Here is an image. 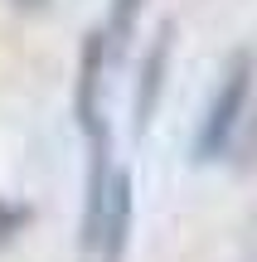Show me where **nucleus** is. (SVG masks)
<instances>
[{
    "instance_id": "obj_4",
    "label": "nucleus",
    "mask_w": 257,
    "mask_h": 262,
    "mask_svg": "<svg viewBox=\"0 0 257 262\" xmlns=\"http://www.w3.org/2000/svg\"><path fill=\"white\" fill-rule=\"evenodd\" d=\"M170 49H175V19H165L151 39V54L141 63V78H136V102H131V117H136V136H146L155 107H160V88H165V68H170Z\"/></svg>"
},
{
    "instance_id": "obj_3",
    "label": "nucleus",
    "mask_w": 257,
    "mask_h": 262,
    "mask_svg": "<svg viewBox=\"0 0 257 262\" xmlns=\"http://www.w3.org/2000/svg\"><path fill=\"white\" fill-rule=\"evenodd\" d=\"M126 238H131V175L112 170L102 189V214H97V243L92 253L102 262H122L126 257Z\"/></svg>"
},
{
    "instance_id": "obj_2",
    "label": "nucleus",
    "mask_w": 257,
    "mask_h": 262,
    "mask_svg": "<svg viewBox=\"0 0 257 262\" xmlns=\"http://www.w3.org/2000/svg\"><path fill=\"white\" fill-rule=\"evenodd\" d=\"M107 68H112L107 39H102V29H92L83 39V63H78V78H73V117L87 131V141H107V131H102V73Z\"/></svg>"
},
{
    "instance_id": "obj_5",
    "label": "nucleus",
    "mask_w": 257,
    "mask_h": 262,
    "mask_svg": "<svg viewBox=\"0 0 257 262\" xmlns=\"http://www.w3.org/2000/svg\"><path fill=\"white\" fill-rule=\"evenodd\" d=\"M136 19H141V0H112L107 5V25H102V39H107V58H122L131 49V34H136Z\"/></svg>"
},
{
    "instance_id": "obj_1",
    "label": "nucleus",
    "mask_w": 257,
    "mask_h": 262,
    "mask_svg": "<svg viewBox=\"0 0 257 262\" xmlns=\"http://www.w3.org/2000/svg\"><path fill=\"white\" fill-rule=\"evenodd\" d=\"M252 49H238L223 68V83L214 93L209 112H204V126L194 136V160H219L228 156V141L233 131L243 126V107H248V93H252Z\"/></svg>"
},
{
    "instance_id": "obj_8",
    "label": "nucleus",
    "mask_w": 257,
    "mask_h": 262,
    "mask_svg": "<svg viewBox=\"0 0 257 262\" xmlns=\"http://www.w3.org/2000/svg\"><path fill=\"white\" fill-rule=\"evenodd\" d=\"M10 5H15L19 15H39V10H49V0H10Z\"/></svg>"
},
{
    "instance_id": "obj_7",
    "label": "nucleus",
    "mask_w": 257,
    "mask_h": 262,
    "mask_svg": "<svg viewBox=\"0 0 257 262\" xmlns=\"http://www.w3.org/2000/svg\"><path fill=\"white\" fill-rule=\"evenodd\" d=\"M238 170H257V112H252V122L238 141Z\"/></svg>"
},
{
    "instance_id": "obj_6",
    "label": "nucleus",
    "mask_w": 257,
    "mask_h": 262,
    "mask_svg": "<svg viewBox=\"0 0 257 262\" xmlns=\"http://www.w3.org/2000/svg\"><path fill=\"white\" fill-rule=\"evenodd\" d=\"M25 224H29V209H19V204H5V199H0V248H5V243H10V238H15Z\"/></svg>"
}]
</instances>
